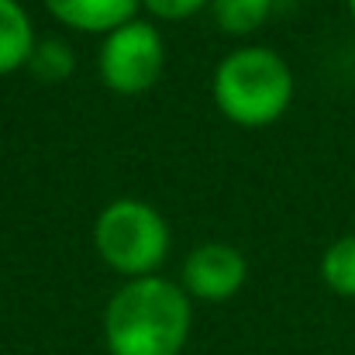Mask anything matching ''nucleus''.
Listing matches in <instances>:
<instances>
[{
  "label": "nucleus",
  "instance_id": "obj_1",
  "mask_svg": "<svg viewBox=\"0 0 355 355\" xmlns=\"http://www.w3.org/2000/svg\"><path fill=\"white\" fill-rule=\"evenodd\" d=\"M193 311L180 283L162 276L128 279L104 311L107 355H180Z\"/></svg>",
  "mask_w": 355,
  "mask_h": 355
},
{
  "label": "nucleus",
  "instance_id": "obj_2",
  "mask_svg": "<svg viewBox=\"0 0 355 355\" xmlns=\"http://www.w3.org/2000/svg\"><path fill=\"white\" fill-rule=\"evenodd\" d=\"M211 94L228 121L241 128H266L286 114L293 101V73L279 52L248 45L218 62Z\"/></svg>",
  "mask_w": 355,
  "mask_h": 355
},
{
  "label": "nucleus",
  "instance_id": "obj_3",
  "mask_svg": "<svg viewBox=\"0 0 355 355\" xmlns=\"http://www.w3.org/2000/svg\"><path fill=\"white\" fill-rule=\"evenodd\" d=\"M94 245L101 259L131 279L152 276L169 255V225L145 200H114L94 225Z\"/></svg>",
  "mask_w": 355,
  "mask_h": 355
},
{
  "label": "nucleus",
  "instance_id": "obj_4",
  "mask_svg": "<svg viewBox=\"0 0 355 355\" xmlns=\"http://www.w3.org/2000/svg\"><path fill=\"white\" fill-rule=\"evenodd\" d=\"M101 80L121 97H138L152 90L166 69V42L152 21H128L104 35L101 45Z\"/></svg>",
  "mask_w": 355,
  "mask_h": 355
},
{
  "label": "nucleus",
  "instance_id": "obj_5",
  "mask_svg": "<svg viewBox=\"0 0 355 355\" xmlns=\"http://www.w3.org/2000/svg\"><path fill=\"white\" fill-rule=\"evenodd\" d=\"M248 276V266H245V255L225 245V241H207L200 248H193L183 262V290L187 297H197V300H228L241 290Z\"/></svg>",
  "mask_w": 355,
  "mask_h": 355
},
{
  "label": "nucleus",
  "instance_id": "obj_6",
  "mask_svg": "<svg viewBox=\"0 0 355 355\" xmlns=\"http://www.w3.org/2000/svg\"><path fill=\"white\" fill-rule=\"evenodd\" d=\"M141 0H45L49 14L59 17L73 31L90 35H111L114 28L135 21Z\"/></svg>",
  "mask_w": 355,
  "mask_h": 355
},
{
  "label": "nucleus",
  "instance_id": "obj_7",
  "mask_svg": "<svg viewBox=\"0 0 355 355\" xmlns=\"http://www.w3.org/2000/svg\"><path fill=\"white\" fill-rule=\"evenodd\" d=\"M35 28L17 0H0V76L28 66L35 52Z\"/></svg>",
  "mask_w": 355,
  "mask_h": 355
},
{
  "label": "nucleus",
  "instance_id": "obj_8",
  "mask_svg": "<svg viewBox=\"0 0 355 355\" xmlns=\"http://www.w3.org/2000/svg\"><path fill=\"white\" fill-rule=\"evenodd\" d=\"M321 279L331 293L355 300V235L331 241L321 255Z\"/></svg>",
  "mask_w": 355,
  "mask_h": 355
},
{
  "label": "nucleus",
  "instance_id": "obj_9",
  "mask_svg": "<svg viewBox=\"0 0 355 355\" xmlns=\"http://www.w3.org/2000/svg\"><path fill=\"white\" fill-rule=\"evenodd\" d=\"M214 21L228 35H252L255 28L266 24L272 0H211Z\"/></svg>",
  "mask_w": 355,
  "mask_h": 355
},
{
  "label": "nucleus",
  "instance_id": "obj_10",
  "mask_svg": "<svg viewBox=\"0 0 355 355\" xmlns=\"http://www.w3.org/2000/svg\"><path fill=\"white\" fill-rule=\"evenodd\" d=\"M73 62H76V59H73L69 45L59 42V38L38 42L35 52H31V59H28V66H31L42 80H66V76L73 73Z\"/></svg>",
  "mask_w": 355,
  "mask_h": 355
},
{
  "label": "nucleus",
  "instance_id": "obj_11",
  "mask_svg": "<svg viewBox=\"0 0 355 355\" xmlns=\"http://www.w3.org/2000/svg\"><path fill=\"white\" fill-rule=\"evenodd\" d=\"M141 7H145L152 17H162V21H183V17H193L197 10L211 7V0H141Z\"/></svg>",
  "mask_w": 355,
  "mask_h": 355
},
{
  "label": "nucleus",
  "instance_id": "obj_12",
  "mask_svg": "<svg viewBox=\"0 0 355 355\" xmlns=\"http://www.w3.org/2000/svg\"><path fill=\"white\" fill-rule=\"evenodd\" d=\"M349 10H352V21H355V0H349Z\"/></svg>",
  "mask_w": 355,
  "mask_h": 355
}]
</instances>
